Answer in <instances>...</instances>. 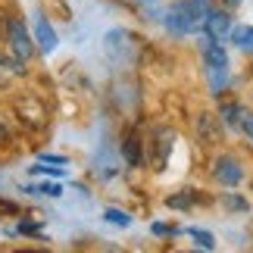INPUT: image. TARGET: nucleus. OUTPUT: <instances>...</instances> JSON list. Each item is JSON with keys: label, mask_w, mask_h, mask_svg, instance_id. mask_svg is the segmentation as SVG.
Listing matches in <instances>:
<instances>
[{"label": "nucleus", "mask_w": 253, "mask_h": 253, "mask_svg": "<svg viewBox=\"0 0 253 253\" xmlns=\"http://www.w3.org/2000/svg\"><path fill=\"white\" fill-rule=\"evenodd\" d=\"M241 128H244V134L253 141V113H247L244 110V119H241Z\"/></svg>", "instance_id": "17"}, {"label": "nucleus", "mask_w": 253, "mask_h": 253, "mask_svg": "<svg viewBox=\"0 0 253 253\" xmlns=\"http://www.w3.org/2000/svg\"><path fill=\"white\" fill-rule=\"evenodd\" d=\"M103 219H106V222H113V225H122V228H125V225H131V216H125L122 210H106V212H103Z\"/></svg>", "instance_id": "15"}, {"label": "nucleus", "mask_w": 253, "mask_h": 253, "mask_svg": "<svg viewBox=\"0 0 253 253\" xmlns=\"http://www.w3.org/2000/svg\"><path fill=\"white\" fill-rule=\"evenodd\" d=\"M212 175H216V181L222 184H241V178H244V169H241V163L235 157H219L216 166H212Z\"/></svg>", "instance_id": "4"}, {"label": "nucleus", "mask_w": 253, "mask_h": 253, "mask_svg": "<svg viewBox=\"0 0 253 253\" xmlns=\"http://www.w3.org/2000/svg\"><path fill=\"white\" fill-rule=\"evenodd\" d=\"M41 160H44V163H66L63 157H50V153H44V157H41Z\"/></svg>", "instance_id": "19"}, {"label": "nucleus", "mask_w": 253, "mask_h": 253, "mask_svg": "<svg viewBox=\"0 0 253 253\" xmlns=\"http://www.w3.org/2000/svg\"><path fill=\"white\" fill-rule=\"evenodd\" d=\"M228 3H241V0H228Z\"/></svg>", "instance_id": "22"}, {"label": "nucleus", "mask_w": 253, "mask_h": 253, "mask_svg": "<svg viewBox=\"0 0 253 253\" xmlns=\"http://www.w3.org/2000/svg\"><path fill=\"white\" fill-rule=\"evenodd\" d=\"M35 38H38V47H41V53H50L56 47V32L50 28V22H47L44 16L35 19Z\"/></svg>", "instance_id": "9"}, {"label": "nucleus", "mask_w": 253, "mask_h": 253, "mask_svg": "<svg viewBox=\"0 0 253 253\" xmlns=\"http://www.w3.org/2000/svg\"><path fill=\"white\" fill-rule=\"evenodd\" d=\"M207 13H210L207 0H181V3H175L166 13V25L175 35H188V32H194V28L203 25Z\"/></svg>", "instance_id": "1"}, {"label": "nucleus", "mask_w": 253, "mask_h": 253, "mask_svg": "<svg viewBox=\"0 0 253 253\" xmlns=\"http://www.w3.org/2000/svg\"><path fill=\"white\" fill-rule=\"evenodd\" d=\"M191 241H194L197 247H203V250H212V247H216L212 235H207V231H197V228H191Z\"/></svg>", "instance_id": "14"}, {"label": "nucleus", "mask_w": 253, "mask_h": 253, "mask_svg": "<svg viewBox=\"0 0 253 253\" xmlns=\"http://www.w3.org/2000/svg\"><path fill=\"white\" fill-rule=\"evenodd\" d=\"M6 22H9V19H6L3 13H0V35H3V32H6Z\"/></svg>", "instance_id": "21"}, {"label": "nucleus", "mask_w": 253, "mask_h": 253, "mask_svg": "<svg viewBox=\"0 0 253 253\" xmlns=\"http://www.w3.org/2000/svg\"><path fill=\"white\" fill-rule=\"evenodd\" d=\"M231 41H235L238 50L253 53V28H250V25H238V28H231Z\"/></svg>", "instance_id": "11"}, {"label": "nucleus", "mask_w": 253, "mask_h": 253, "mask_svg": "<svg viewBox=\"0 0 253 253\" xmlns=\"http://www.w3.org/2000/svg\"><path fill=\"white\" fill-rule=\"evenodd\" d=\"M200 50H203V60H207V69H225L228 66V56H225V50L212 41V38L207 35L200 41Z\"/></svg>", "instance_id": "6"}, {"label": "nucleus", "mask_w": 253, "mask_h": 253, "mask_svg": "<svg viewBox=\"0 0 253 253\" xmlns=\"http://www.w3.org/2000/svg\"><path fill=\"white\" fill-rule=\"evenodd\" d=\"M122 153H125V160H128V166H141V141H138V134H128V138L122 141Z\"/></svg>", "instance_id": "12"}, {"label": "nucleus", "mask_w": 253, "mask_h": 253, "mask_svg": "<svg viewBox=\"0 0 253 253\" xmlns=\"http://www.w3.org/2000/svg\"><path fill=\"white\" fill-rule=\"evenodd\" d=\"M228 25H231V16H228V13H222V9H210L207 19H203V28H207V35H210V38H216V41L228 32Z\"/></svg>", "instance_id": "7"}, {"label": "nucleus", "mask_w": 253, "mask_h": 253, "mask_svg": "<svg viewBox=\"0 0 253 253\" xmlns=\"http://www.w3.org/2000/svg\"><path fill=\"white\" fill-rule=\"evenodd\" d=\"M16 116L28 125V128H44L47 125V106L32 94H25V97L16 100Z\"/></svg>", "instance_id": "3"}, {"label": "nucleus", "mask_w": 253, "mask_h": 253, "mask_svg": "<svg viewBox=\"0 0 253 253\" xmlns=\"http://www.w3.org/2000/svg\"><path fill=\"white\" fill-rule=\"evenodd\" d=\"M169 150H172V131L169 128H157V134H153V169L166 166Z\"/></svg>", "instance_id": "5"}, {"label": "nucleus", "mask_w": 253, "mask_h": 253, "mask_svg": "<svg viewBox=\"0 0 253 253\" xmlns=\"http://www.w3.org/2000/svg\"><path fill=\"white\" fill-rule=\"evenodd\" d=\"M222 119H225L231 128H241V119H244V110H241L238 103H222Z\"/></svg>", "instance_id": "13"}, {"label": "nucleus", "mask_w": 253, "mask_h": 253, "mask_svg": "<svg viewBox=\"0 0 253 253\" xmlns=\"http://www.w3.org/2000/svg\"><path fill=\"white\" fill-rule=\"evenodd\" d=\"M197 134H200V141H203V144H216V141H219V134H222L219 119H216L212 113H200V119H197Z\"/></svg>", "instance_id": "8"}, {"label": "nucleus", "mask_w": 253, "mask_h": 253, "mask_svg": "<svg viewBox=\"0 0 253 253\" xmlns=\"http://www.w3.org/2000/svg\"><path fill=\"white\" fill-rule=\"evenodd\" d=\"M6 41H9V50H13L16 60H22V63L32 60L35 44H32V38H28L25 25L19 22V19H9V22H6Z\"/></svg>", "instance_id": "2"}, {"label": "nucleus", "mask_w": 253, "mask_h": 253, "mask_svg": "<svg viewBox=\"0 0 253 253\" xmlns=\"http://www.w3.org/2000/svg\"><path fill=\"white\" fill-rule=\"evenodd\" d=\"M6 141H9V131L3 128V125H0V144H6Z\"/></svg>", "instance_id": "20"}, {"label": "nucleus", "mask_w": 253, "mask_h": 253, "mask_svg": "<svg viewBox=\"0 0 253 253\" xmlns=\"http://www.w3.org/2000/svg\"><path fill=\"white\" fill-rule=\"evenodd\" d=\"M32 194H47V197H60V184H41V188H28Z\"/></svg>", "instance_id": "16"}, {"label": "nucleus", "mask_w": 253, "mask_h": 253, "mask_svg": "<svg viewBox=\"0 0 253 253\" xmlns=\"http://www.w3.org/2000/svg\"><path fill=\"white\" fill-rule=\"evenodd\" d=\"M225 203H228L231 210H247V200L244 197H225Z\"/></svg>", "instance_id": "18"}, {"label": "nucleus", "mask_w": 253, "mask_h": 253, "mask_svg": "<svg viewBox=\"0 0 253 253\" xmlns=\"http://www.w3.org/2000/svg\"><path fill=\"white\" fill-rule=\"evenodd\" d=\"M13 75H25V63L16 56H0V84L9 82Z\"/></svg>", "instance_id": "10"}]
</instances>
